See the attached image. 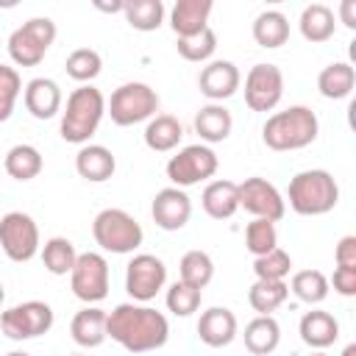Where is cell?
<instances>
[{
	"mask_svg": "<svg viewBox=\"0 0 356 356\" xmlns=\"http://www.w3.org/2000/svg\"><path fill=\"white\" fill-rule=\"evenodd\" d=\"M245 248L250 250L253 259L270 253L278 248V231H275V222L270 220H253L245 225Z\"/></svg>",
	"mask_w": 356,
	"mask_h": 356,
	"instance_id": "38",
	"label": "cell"
},
{
	"mask_svg": "<svg viewBox=\"0 0 356 356\" xmlns=\"http://www.w3.org/2000/svg\"><path fill=\"white\" fill-rule=\"evenodd\" d=\"M245 348L253 356H270L278 345H281V325L273 314H256L248 325H245Z\"/></svg>",
	"mask_w": 356,
	"mask_h": 356,
	"instance_id": "25",
	"label": "cell"
},
{
	"mask_svg": "<svg viewBox=\"0 0 356 356\" xmlns=\"http://www.w3.org/2000/svg\"><path fill=\"white\" fill-rule=\"evenodd\" d=\"M22 95V78L14 67L0 64V122H6L14 114L17 97Z\"/></svg>",
	"mask_w": 356,
	"mask_h": 356,
	"instance_id": "41",
	"label": "cell"
},
{
	"mask_svg": "<svg viewBox=\"0 0 356 356\" xmlns=\"http://www.w3.org/2000/svg\"><path fill=\"white\" fill-rule=\"evenodd\" d=\"M25 108L36 120H50L61 111V86L53 78H33L25 83L22 92Z\"/></svg>",
	"mask_w": 356,
	"mask_h": 356,
	"instance_id": "19",
	"label": "cell"
},
{
	"mask_svg": "<svg viewBox=\"0 0 356 356\" xmlns=\"http://www.w3.org/2000/svg\"><path fill=\"white\" fill-rule=\"evenodd\" d=\"M70 356H83V353H70Z\"/></svg>",
	"mask_w": 356,
	"mask_h": 356,
	"instance_id": "49",
	"label": "cell"
},
{
	"mask_svg": "<svg viewBox=\"0 0 356 356\" xmlns=\"http://www.w3.org/2000/svg\"><path fill=\"white\" fill-rule=\"evenodd\" d=\"M3 167H6V172H8L14 181H33V178L42 172L44 159H42L39 147L22 142V145H14V147L6 153Z\"/></svg>",
	"mask_w": 356,
	"mask_h": 356,
	"instance_id": "30",
	"label": "cell"
},
{
	"mask_svg": "<svg viewBox=\"0 0 356 356\" xmlns=\"http://www.w3.org/2000/svg\"><path fill=\"white\" fill-rule=\"evenodd\" d=\"M334 261L342 264V267H356V236H353V234H348V236H342V239L337 242V248H334Z\"/></svg>",
	"mask_w": 356,
	"mask_h": 356,
	"instance_id": "43",
	"label": "cell"
},
{
	"mask_svg": "<svg viewBox=\"0 0 356 356\" xmlns=\"http://www.w3.org/2000/svg\"><path fill=\"white\" fill-rule=\"evenodd\" d=\"M239 189V209H245L248 214H253V220H270L278 222L286 214V200L284 195L275 189V184H270L261 175H250L242 184H236Z\"/></svg>",
	"mask_w": 356,
	"mask_h": 356,
	"instance_id": "12",
	"label": "cell"
},
{
	"mask_svg": "<svg viewBox=\"0 0 356 356\" xmlns=\"http://www.w3.org/2000/svg\"><path fill=\"white\" fill-rule=\"evenodd\" d=\"M175 50L184 61H192V64H209L214 50H217V33L211 28H203L200 33L195 36H184V39H175Z\"/></svg>",
	"mask_w": 356,
	"mask_h": 356,
	"instance_id": "36",
	"label": "cell"
},
{
	"mask_svg": "<svg viewBox=\"0 0 356 356\" xmlns=\"http://www.w3.org/2000/svg\"><path fill=\"white\" fill-rule=\"evenodd\" d=\"M298 334L303 339V345H309L312 350H325L339 339V323L331 312L323 309H312L300 317L298 323Z\"/></svg>",
	"mask_w": 356,
	"mask_h": 356,
	"instance_id": "18",
	"label": "cell"
},
{
	"mask_svg": "<svg viewBox=\"0 0 356 356\" xmlns=\"http://www.w3.org/2000/svg\"><path fill=\"white\" fill-rule=\"evenodd\" d=\"M0 248L17 264L31 261L39 253V248H42L36 220L31 214H25V211H8V214H3L0 217Z\"/></svg>",
	"mask_w": 356,
	"mask_h": 356,
	"instance_id": "10",
	"label": "cell"
},
{
	"mask_svg": "<svg viewBox=\"0 0 356 356\" xmlns=\"http://www.w3.org/2000/svg\"><path fill=\"white\" fill-rule=\"evenodd\" d=\"M178 273H181L178 281H184V284H189V286L203 292L214 278V261H211V256L206 250H186L181 256Z\"/></svg>",
	"mask_w": 356,
	"mask_h": 356,
	"instance_id": "35",
	"label": "cell"
},
{
	"mask_svg": "<svg viewBox=\"0 0 356 356\" xmlns=\"http://www.w3.org/2000/svg\"><path fill=\"white\" fill-rule=\"evenodd\" d=\"M156 111H159V95L150 83H142V81H128L117 86L106 100V114L120 128L147 122L150 117H156Z\"/></svg>",
	"mask_w": 356,
	"mask_h": 356,
	"instance_id": "6",
	"label": "cell"
},
{
	"mask_svg": "<svg viewBox=\"0 0 356 356\" xmlns=\"http://www.w3.org/2000/svg\"><path fill=\"white\" fill-rule=\"evenodd\" d=\"M106 337L128 353H147L167 345L170 323L147 303H120L114 306V312H108Z\"/></svg>",
	"mask_w": 356,
	"mask_h": 356,
	"instance_id": "1",
	"label": "cell"
},
{
	"mask_svg": "<svg viewBox=\"0 0 356 356\" xmlns=\"http://www.w3.org/2000/svg\"><path fill=\"white\" fill-rule=\"evenodd\" d=\"M56 42V22L50 17H31L8 36V56L17 67H36Z\"/></svg>",
	"mask_w": 356,
	"mask_h": 356,
	"instance_id": "7",
	"label": "cell"
},
{
	"mask_svg": "<svg viewBox=\"0 0 356 356\" xmlns=\"http://www.w3.org/2000/svg\"><path fill=\"white\" fill-rule=\"evenodd\" d=\"M108 261L103 253L97 250H86L78 253L75 267L70 273V289L78 300H83L86 306H95L100 300H106L108 295Z\"/></svg>",
	"mask_w": 356,
	"mask_h": 356,
	"instance_id": "9",
	"label": "cell"
},
{
	"mask_svg": "<svg viewBox=\"0 0 356 356\" xmlns=\"http://www.w3.org/2000/svg\"><path fill=\"white\" fill-rule=\"evenodd\" d=\"M6 356H31V353H25V350H11V353H6Z\"/></svg>",
	"mask_w": 356,
	"mask_h": 356,
	"instance_id": "46",
	"label": "cell"
},
{
	"mask_svg": "<svg viewBox=\"0 0 356 356\" xmlns=\"http://www.w3.org/2000/svg\"><path fill=\"white\" fill-rule=\"evenodd\" d=\"M242 83V75L236 70L234 61H225V58H214L209 61L200 75H197V86H200V95H206L211 103H222L228 100L231 95H236Z\"/></svg>",
	"mask_w": 356,
	"mask_h": 356,
	"instance_id": "16",
	"label": "cell"
},
{
	"mask_svg": "<svg viewBox=\"0 0 356 356\" xmlns=\"http://www.w3.org/2000/svg\"><path fill=\"white\" fill-rule=\"evenodd\" d=\"M145 145L153 150V153H170L181 145L184 139V125L172 117V114H156L147 120L145 125Z\"/></svg>",
	"mask_w": 356,
	"mask_h": 356,
	"instance_id": "27",
	"label": "cell"
},
{
	"mask_svg": "<svg viewBox=\"0 0 356 356\" xmlns=\"http://www.w3.org/2000/svg\"><path fill=\"white\" fill-rule=\"evenodd\" d=\"M200 206L211 220H231L239 211V189H236V184L228 181V178L209 181L203 195H200Z\"/></svg>",
	"mask_w": 356,
	"mask_h": 356,
	"instance_id": "22",
	"label": "cell"
},
{
	"mask_svg": "<svg viewBox=\"0 0 356 356\" xmlns=\"http://www.w3.org/2000/svg\"><path fill=\"white\" fill-rule=\"evenodd\" d=\"M92 236L100 245V250L125 256L142 245L145 231L136 222V217L128 214L125 209H103L92 222Z\"/></svg>",
	"mask_w": 356,
	"mask_h": 356,
	"instance_id": "5",
	"label": "cell"
},
{
	"mask_svg": "<svg viewBox=\"0 0 356 356\" xmlns=\"http://www.w3.org/2000/svg\"><path fill=\"white\" fill-rule=\"evenodd\" d=\"M167 284V264L153 253H136L125 267V289L134 303L153 300Z\"/></svg>",
	"mask_w": 356,
	"mask_h": 356,
	"instance_id": "13",
	"label": "cell"
},
{
	"mask_svg": "<svg viewBox=\"0 0 356 356\" xmlns=\"http://www.w3.org/2000/svg\"><path fill=\"white\" fill-rule=\"evenodd\" d=\"M211 8H214L211 0H178L170 11V28H172L175 39L195 36L203 28H209Z\"/></svg>",
	"mask_w": 356,
	"mask_h": 356,
	"instance_id": "20",
	"label": "cell"
},
{
	"mask_svg": "<svg viewBox=\"0 0 356 356\" xmlns=\"http://www.w3.org/2000/svg\"><path fill=\"white\" fill-rule=\"evenodd\" d=\"M286 298H289L286 281H261V278H256L253 286L248 289V303L256 314H273L275 309L284 306Z\"/></svg>",
	"mask_w": 356,
	"mask_h": 356,
	"instance_id": "34",
	"label": "cell"
},
{
	"mask_svg": "<svg viewBox=\"0 0 356 356\" xmlns=\"http://www.w3.org/2000/svg\"><path fill=\"white\" fill-rule=\"evenodd\" d=\"M342 356H356V345H353V342H350V345H348V348H345V350H342Z\"/></svg>",
	"mask_w": 356,
	"mask_h": 356,
	"instance_id": "45",
	"label": "cell"
},
{
	"mask_svg": "<svg viewBox=\"0 0 356 356\" xmlns=\"http://www.w3.org/2000/svg\"><path fill=\"white\" fill-rule=\"evenodd\" d=\"M217 167H220L217 153L209 145L197 142V145H186L175 156H170V161H167V178H170L172 186L186 189V186H195L200 181L214 178Z\"/></svg>",
	"mask_w": 356,
	"mask_h": 356,
	"instance_id": "8",
	"label": "cell"
},
{
	"mask_svg": "<svg viewBox=\"0 0 356 356\" xmlns=\"http://www.w3.org/2000/svg\"><path fill=\"white\" fill-rule=\"evenodd\" d=\"M320 134V120L309 106H289L284 111H275L267 117L261 128V139L270 150L286 153L309 147Z\"/></svg>",
	"mask_w": 356,
	"mask_h": 356,
	"instance_id": "2",
	"label": "cell"
},
{
	"mask_svg": "<svg viewBox=\"0 0 356 356\" xmlns=\"http://www.w3.org/2000/svg\"><path fill=\"white\" fill-rule=\"evenodd\" d=\"M284 97V72L275 64H253L245 75V103L250 111H273Z\"/></svg>",
	"mask_w": 356,
	"mask_h": 356,
	"instance_id": "14",
	"label": "cell"
},
{
	"mask_svg": "<svg viewBox=\"0 0 356 356\" xmlns=\"http://www.w3.org/2000/svg\"><path fill=\"white\" fill-rule=\"evenodd\" d=\"M117 159L106 145H81L75 153V172L89 184H103L114 175Z\"/></svg>",
	"mask_w": 356,
	"mask_h": 356,
	"instance_id": "21",
	"label": "cell"
},
{
	"mask_svg": "<svg viewBox=\"0 0 356 356\" xmlns=\"http://www.w3.org/2000/svg\"><path fill=\"white\" fill-rule=\"evenodd\" d=\"M289 209L300 217H320L337 209L339 186L328 170H300L286 189Z\"/></svg>",
	"mask_w": 356,
	"mask_h": 356,
	"instance_id": "4",
	"label": "cell"
},
{
	"mask_svg": "<svg viewBox=\"0 0 356 356\" xmlns=\"http://www.w3.org/2000/svg\"><path fill=\"white\" fill-rule=\"evenodd\" d=\"M150 217L161 231H181L192 217V200L186 189H178V186L159 189L150 203Z\"/></svg>",
	"mask_w": 356,
	"mask_h": 356,
	"instance_id": "15",
	"label": "cell"
},
{
	"mask_svg": "<svg viewBox=\"0 0 356 356\" xmlns=\"http://www.w3.org/2000/svg\"><path fill=\"white\" fill-rule=\"evenodd\" d=\"M106 320H108V312L97 309V306H83L72 323H70V334L75 339V345L81 348H100L108 337H106Z\"/></svg>",
	"mask_w": 356,
	"mask_h": 356,
	"instance_id": "23",
	"label": "cell"
},
{
	"mask_svg": "<svg viewBox=\"0 0 356 356\" xmlns=\"http://www.w3.org/2000/svg\"><path fill=\"white\" fill-rule=\"evenodd\" d=\"M64 70H67V75H70L72 81H78V83L83 86V83H92V81L100 75L103 58H100V53L92 50V47H78V50H72V53L67 56Z\"/></svg>",
	"mask_w": 356,
	"mask_h": 356,
	"instance_id": "37",
	"label": "cell"
},
{
	"mask_svg": "<svg viewBox=\"0 0 356 356\" xmlns=\"http://www.w3.org/2000/svg\"><path fill=\"white\" fill-rule=\"evenodd\" d=\"M122 17L134 31L150 33V31L161 28V22H164V3L161 0H125Z\"/></svg>",
	"mask_w": 356,
	"mask_h": 356,
	"instance_id": "31",
	"label": "cell"
},
{
	"mask_svg": "<svg viewBox=\"0 0 356 356\" xmlns=\"http://www.w3.org/2000/svg\"><path fill=\"white\" fill-rule=\"evenodd\" d=\"M298 28H300V36L312 44H323L334 36L337 31V17L334 11L325 6V3H312L300 11V19H298Z\"/></svg>",
	"mask_w": 356,
	"mask_h": 356,
	"instance_id": "26",
	"label": "cell"
},
{
	"mask_svg": "<svg viewBox=\"0 0 356 356\" xmlns=\"http://www.w3.org/2000/svg\"><path fill=\"white\" fill-rule=\"evenodd\" d=\"M167 309L175 314V317H189L200 309V300H203V292L184 284V281H175L170 289H167Z\"/></svg>",
	"mask_w": 356,
	"mask_h": 356,
	"instance_id": "40",
	"label": "cell"
},
{
	"mask_svg": "<svg viewBox=\"0 0 356 356\" xmlns=\"http://www.w3.org/2000/svg\"><path fill=\"white\" fill-rule=\"evenodd\" d=\"M53 320H56L53 309L44 300H25L0 314V328L8 339L25 342V339H36L47 334L53 328Z\"/></svg>",
	"mask_w": 356,
	"mask_h": 356,
	"instance_id": "11",
	"label": "cell"
},
{
	"mask_svg": "<svg viewBox=\"0 0 356 356\" xmlns=\"http://www.w3.org/2000/svg\"><path fill=\"white\" fill-rule=\"evenodd\" d=\"M328 286H334V292L342 295V298H353V295H356V267H342V264H337V267H334V275H331V281H328Z\"/></svg>",
	"mask_w": 356,
	"mask_h": 356,
	"instance_id": "42",
	"label": "cell"
},
{
	"mask_svg": "<svg viewBox=\"0 0 356 356\" xmlns=\"http://www.w3.org/2000/svg\"><path fill=\"white\" fill-rule=\"evenodd\" d=\"M3 300H6V289H3V284H0V306H3Z\"/></svg>",
	"mask_w": 356,
	"mask_h": 356,
	"instance_id": "47",
	"label": "cell"
},
{
	"mask_svg": "<svg viewBox=\"0 0 356 356\" xmlns=\"http://www.w3.org/2000/svg\"><path fill=\"white\" fill-rule=\"evenodd\" d=\"M286 286H289V292H292L300 303H309V306L323 303V300L328 298V292H331L328 278H325V273H320V270H298Z\"/></svg>",
	"mask_w": 356,
	"mask_h": 356,
	"instance_id": "33",
	"label": "cell"
},
{
	"mask_svg": "<svg viewBox=\"0 0 356 356\" xmlns=\"http://www.w3.org/2000/svg\"><path fill=\"white\" fill-rule=\"evenodd\" d=\"M236 328H239L236 314L231 309H225V306H211L197 320V337L209 348H225V345H231L234 337H236Z\"/></svg>",
	"mask_w": 356,
	"mask_h": 356,
	"instance_id": "17",
	"label": "cell"
},
{
	"mask_svg": "<svg viewBox=\"0 0 356 356\" xmlns=\"http://www.w3.org/2000/svg\"><path fill=\"white\" fill-rule=\"evenodd\" d=\"M289 270H292V256L284 248H275V250L253 259V273L261 281H286Z\"/></svg>",
	"mask_w": 356,
	"mask_h": 356,
	"instance_id": "39",
	"label": "cell"
},
{
	"mask_svg": "<svg viewBox=\"0 0 356 356\" xmlns=\"http://www.w3.org/2000/svg\"><path fill=\"white\" fill-rule=\"evenodd\" d=\"M103 117H106V97L97 86L83 83L72 89L61 111V125H58L61 139L70 145H89Z\"/></svg>",
	"mask_w": 356,
	"mask_h": 356,
	"instance_id": "3",
	"label": "cell"
},
{
	"mask_svg": "<svg viewBox=\"0 0 356 356\" xmlns=\"http://www.w3.org/2000/svg\"><path fill=\"white\" fill-rule=\"evenodd\" d=\"M39 253H42L44 270L53 273V275H70L72 267H75V259H78V250L67 236H50L39 248Z\"/></svg>",
	"mask_w": 356,
	"mask_h": 356,
	"instance_id": "32",
	"label": "cell"
},
{
	"mask_svg": "<svg viewBox=\"0 0 356 356\" xmlns=\"http://www.w3.org/2000/svg\"><path fill=\"white\" fill-rule=\"evenodd\" d=\"M356 86V70L350 61H331L328 67L320 70L317 75V89L328 100H342L353 92Z\"/></svg>",
	"mask_w": 356,
	"mask_h": 356,
	"instance_id": "28",
	"label": "cell"
},
{
	"mask_svg": "<svg viewBox=\"0 0 356 356\" xmlns=\"http://www.w3.org/2000/svg\"><path fill=\"white\" fill-rule=\"evenodd\" d=\"M253 39L259 47H267V50H275L281 44L289 42V19L270 8V11H261L256 19H253Z\"/></svg>",
	"mask_w": 356,
	"mask_h": 356,
	"instance_id": "29",
	"label": "cell"
},
{
	"mask_svg": "<svg viewBox=\"0 0 356 356\" xmlns=\"http://www.w3.org/2000/svg\"><path fill=\"white\" fill-rule=\"evenodd\" d=\"M231 128H234V117L222 103H206L195 114V134L203 139V145L225 142L231 136Z\"/></svg>",
	"mask_w": 356,
	"mask_h": 356,
	"instance_id": "24",
	"label": "cell"
},
{
	"mask_svg": "<svg viewBox=\"0 0 356 356\" xmlns=\"http://www.w3.org/2000/svg\"><path fill=\"white\" fill-rule=\"evenodd\" d=\"M312 356H328V353H323V350H314V353H312Z\"/></svg>",
	"mask_w": 356,
	"mask_h": 356,
	"instance_id": "48",
	"label": "cell"
},
{
	"mask_svg": "<svg viewBox=\"0 0 356 356\" xmlns=\"http://www.w3.org/2000/svg\"><path fill=\"white\" fill-rule=\"evenodd\" d=\"M339 19L353 31L356 28V0H342L339 3Z\"/></svg>",
	"mask_w": 356,
	"mask_h": 356,
	"instance_id": "44",
	"label": "cell"
}]
</instances>
